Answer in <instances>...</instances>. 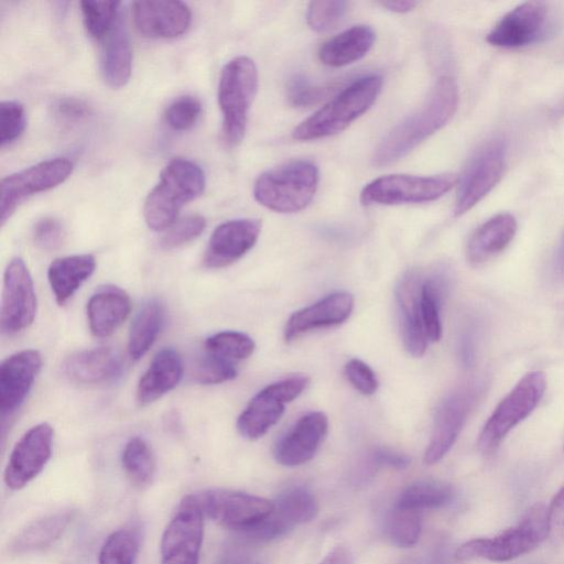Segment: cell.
I'll list each match as a JSON object with an SVG mask.
<instances>
[{"label":"cell","instance_id":"603a6c76","mask_svg":"<svg viewBox=\"0 0 564 564\" xmlns=\"http://www.w3.org/2000/svg\"><path fill=\"white\" fill-rule=\"evenodd\" d=\"M546 13L543 2H523L497 22L487 35V42L505 48H517L531 44L541 34Z\"/></svg>","mask_w":564,"mask_h":564},{"label":"cell","instance_id":"60d3db41","mask_svg":"<svg viewBox=\"0 0 564 564\" xmlns=\"http://www.w3.org/2000/svg\"><path fill=\"white\" fill-rule=\"evenodd\" d=\"M236 364L210 354L200 356L195 366V380L202 384H218L237 377Z\"/></svg>","mask_w":564,"mask_h":564},{"label":"cell","instance_id":"7402d4cb","mask_svg":"<svg viewBox=\"0 0 564 564\" xmlns=\"http://www.w3.org/2000/svg\"><path fill=\"white\" fill-rule=\"evenodd\" d=\"M133 23L147 37L172 39L189 26L192 13L186 3L175 0H141L132 4Z\"/></svg>","mask_w":564,"mask_h":564},{"label":"cell","instance_id":"f907efd6","mask_svg":"<svg viewBox=\"0 0 564 564\" xmlns=\"http://www.w3.org/2000/svg\"><path fill=\"white\" fill-rule=\"evenodd\" d=\"M550 534L564 536V487L554 496L549 508Z\"/></svg>","mask_w":564,"mask_h":564},{"label":"cell","instance_id":"7bdbcfd3","mask_svg":"<svg viewBox=\"0 0 564 564\" xmlns=\"http://www.w3.org/2000/svg\"><path fill=\"white\" fill-rule=\"evenodd\" d=\"M202 112L200 101L191 95L175 98L164 112L165 122L173 130L184 131L192 128Z\"/></svg>","mask_w":564,"mask_h":564},{"label":"cell","instance_id":"f546056e","mask_svg":"<svg viewBox=\"0 0 564 564\" xmlns=\"http://www.w3.org/2000/svg\"><path fill=\"white\" fill-rule=\"evenodd\" d=\"M101 41V76L108 86L122 87L131 75L132 50L127 29L120 18Z\"/></svg>","mask_w":564,"mask_h":564},{"label":"cell","instance_id":"cb8c5ba5","mask_svg":"<svg viewBox=\"0 0 564 564\" xmlns=\"http://www.w3.org/2000/svg\"><path fill=\"white\" fill-rule=\"evenodd\" d=\"M354 310V296L347 292H335L314 304L294 312L284 327V339L292 341L303 334L344 323Z\"/></svg>","mask_w":564,"mask_h":564},{"label":"cell","instance_id":"6da1fadb","mask_svg":"<svg viewBox=\"0 0 564 564\" xmlns=\"http://www.w3.org/2000/svg\"><path fill=\"white\" fill-rule=\"evenodd\" d=\"M458 106V88L452 77L437 79L424 105L393 127L373 153V164L386 166L405 156L431 134L444 127Z\"/></svg>","mask_w":564,"mask_h":564},{"label":"cell","instance_id":"11a10c76","mask_svg":"<svg viewBox=\"0 0 564 564\" xmlns=\"http://www.w3.org/2000/svg\"><path fill=\"white\" fill-rule=\"evenodd\" d=\"M554 272L560 279L564 280V238L555 253Z\"/></svg>","mask_w":564,"mask_h":564},{"label":"cell","instance_id":"2e32d148","mask_svg":"<svg viewBox=\"0 0 564 564\" xmlns=\"http://www.w3.org/2000/svg\"><path fill=\"white\" fill-rule=\"evenodd\" d=\"M53 427L39 423L28 430L12 448L3 480L11 490H20L37 477L51 458Z\"/></svg>","mask_w":564,"mask_h":564},{"label":"cell","instance_id":"5bb4252c","mask_svg":"<svg viewBox=\"0 0 564 564\" xmlns=\"http://www.w3.org/2000/svg\"><path fill=\"white\" fill-rule=\"evenodd\" d=\"M507 147L502 139L484 144L470 160L457 189L454 213L463 215L477 205L502 176Z\"/></svg>","mask_w":564,"mask_h":564},{"label":"cell","instance_id":"30bf717a","mask_svg":"<svg viewBox=\"0 0 564 564\" xmlns=\"http://www.w3.org/2000/svg\"><path fill=\"white\" fill-rule=\"evenodd\" d=\"M457 183L454 174L416 176L390 174L368 183L360 193L364 205L424 203L440 198Z\"/></svg>","mask_w":564,"mask_h":564},{"label":"cell","instance_id":"9a60e30c","mask_svg":"<svg viewBox=\"0 0 564 564\" xmlns=\"http://www.w3.org/2000/svg\"><path fill=\"white\" fill-rule=\"evenodd\" d=\"M36 293L30 271L21 258H13L3 273L0 328L12 336L26 329L34 321Z\"/></svg>","mask_w":564,"mask_h":564},{"label":"cell","instance_id":"f1b7e54d","mask_svg":"<svg viewBox=\"0 0 564 564\" xmlns=\"http://www.w3.org/2000/svg\"><path fill=\"white\" fill-rule=\"evenodd\" d=\"M75 517V510L65 509L41 517L21 529L9 543L15 555L45 550L64 533Z\"/></svg>","mask_w":564,"mask_h":564},{"label":"cell","instance_id":"b9f144b4","mask_svg":"<svg viewBox=\"0 0 564 564\" xmlns=\"http://www.w3.org/2000/svg\"><path fill=\"white\" fill-rule=\"evenodd\" d=\"M347 10L346 1H312L306 10V21L314 31L326 32L344 19Z\"/></svg>","mask_w":564,"mask_h":564},{"label":"cell","instance_id":"7dc6e473","mask_svg":"<svg viewBox=\"0 0 564 564\" xmlns=\"http://www.w3.org/2000/svg\"><path fill=\"white\" fill-rule=\"evenodd\" d=\"M65 239V229L62 223L53 217L40 219L33 228V240L35 245L45 250L58 249Z\"/></svg>","mask_w":564,"mask_h":564},{"label":"cell","instance_id":"4dcf8cb0","mask_svg":"<svg viewBox=\"0 0 564 564\" xmlns=\"http://www.w3.org/2000/svg\"><path fill=\"white\" fill-rule=\"evenodd\" d=\"M95 269L96 259L88 253L66 256L52 261L47 269V280L56 302L59 305L65 304Z\"/></svg>","mask_w":564,"mask_h":564},{"label":"cell","instance_id":"8fae6325","mask_svg":"<svg viewBox=\"0 0 564 564\" xmlns=\"http://www.w3.org/2000/svg\"><path fill=\"white\" fill-rule=\"evenodd\" d=\"M306 376L295 375L260 390L237 420V430L248 440L262 437L284 413L285 404L296 399L307 387Z\"/></svg>","mask_w":564,"mask_h":564},{"label":"cell","instance_id":"8d00e7d4","mask_svg":"<svg viewBox=\"0 0 564 564\" xmlns=\"http://www.w3.org/2000/svg\"><path fill=\"white\" fill-rule=\"evenodd\" d=\"M140 550L137 528L124 527L112 531L104 541L98 564H134Z\"/></svg>","mask_w":564,"mask_h":564},{"label":"cell","instance_id":"d590c367","mask_svg":"<svg viewBox=\"0 0 564 564\" xmlns=\"http://www.w3.org/2000/svg\"><path fill=\"white\" fill-rule=\"evenodd\" d=\"M454 497L451 485L438 480H417L406 486L395 505L412 509H436L446 506Z\"/></svg>","mask_w":564,"mask_h":564},{"label":"cell","instance_id":"4316f807","mask_svg":"<svg viewBox=\"0 0 564 564\" xmlns=\"http://www.w3.org/2000/svg\"><path fill=\"white\" fill-rule=\"evenodd\" d=\"M184 372L180 354L172 347L158 351L137 387V400L147 405L173 390Z\"/></svg>","mask_w":564,"mask_h":564},{"label":"cell","instance_id":"83f0119b","mask_svg":"<svg viewBox=\"0 0 564 564\" xmlns=\"http://www.w3.org/2000/svg\"><path fill=\"white\" fill-rule=\"evenodd\" d=\"M517 232V220L508 214H498L471 235L466 249L469 263L478 265L500 253L512 241Z\"/></svg>","mask_w":564,"mask_h":564},{"label":"cell","instance_id":"f35d334b","mask_svg":"<svg viewBox=\"0 0 564 564\" xmlns=\"http://www.w3.org/2000/svg\"><path fill=\"white\" fill-rule=\"evenodd\" d=\"M256 348L253 339L245 333L224 330L205 340V351L217 355L232 362L249 358Z\"/></svg>","mask_w":564,"mask_h":564},{"label":"cell","instance_id":"ba28073f","mask_svg":"<svg viewBox=\"0 0 564 564\" xmlns=\"http://www.w3.org/2000/svg\"><path fill=\"white\" fill-rule=\"evenodd\" d=\"M195 496L204 516L242 534L259 525L273 510V501L237 490L208 489Z\"/></svg>","mask_w":564,"mask_h":564},{"label":"cell","instance_id":"484cf974","mask_svg":"<svg viewBox=\"0 0 564 564\" xmlns=\"http://www.w3.org/2000/svg\"><path fill=\"white\" fill-rule=\"evenodd\" d=\"M131 300L126 291L116 285L99 288L86 306L88 325L96 337H108L128 318Z\"/></svg>","mask_w":564,"mask_h":564},{"label":"cell","instance_id":"8992f818","mask_svg":"<svg viewBox=\"0 0 564 564\" xmlns=\"http://www.w3.org/2000/svg\"><path fill=\"white\" fill-rule=\"evenodd\" d=\"M257 87L258 72L250 57L237 56L221 69L218 104L223 113L221 138L227 147L242 141Z\"/></svg>","mask_w":564,"mask_h":564},{"label":"cell","instance_id":"836d02e7","mask_svg":"<svg viewBox=\"0 0 564 564\" xmlns=\"http://www.w3.org/2000/svg\"><path fill=\"white\" fill-rule=\"evenodd\" d=\"M448 288V278L444 270H434L424 276L421 289V316L429 341L442 337L441 306Z\"/></svg>","mask_w":564,"mask_h":564},{"label":"cell","instance_id":"d6986e66","mask_svg":"<svg viewBox=\"0 0 564 564\" xmlns=\"http://www.w3.org/2000/svg\"><path fill=\"white\" fill-rule=\"evenodd\" d=\"M261 221L242 218L225 221L213 231L203 263L209 269L230 265L243 257L257 242Z\"/></svg>","mask_w":564,"mask_h":564},{"label":"cell","instance_id":"3957f363","mask_svg":"<svg viewBox=\"0 0 564 564\" xmlns=\"http://www.w3.org/2000/svg\"><path fill=\"white\" fill-rule=\"evenodd\" d=\"M379 75L362 76L344 88L336 97L302 121L293 131L300 141L317 140L337 134L366 112L380 94Z\"/></svg>","mask_w":564,"mask_h":564},{"label":"cell","instance_id":"277c9868","mask_svg":"<svg viewBox=\"0 0 564 564\" xmlns=\"http://www.w3.org/2000/svg\"><path fill=\"white\" fill-rule=\"evenodd\" d=\"M319 181L318 167L308 160L290 161L262 173L253 186V196L276 213H296L313 199Z\"/></svg>","mask_w":564,"mask_h":564},{"label":"cell","instance_id":"816d5d0a","mask_svg":"<svg viewBox=\"0 0 564 564\" xmlns=\"http://www.w3.org/2000/svg\"><path fill=\"white\" fill-rule=\"evenodd\" d=\"M372 460L376 465L389 466L398 469L405 468L410 463L409 457L388 449H379L375 452Z\"/></svg>","mask_w":564,"mask_h":564},{"label":"cell","instance_id":"5b68a950","mask_svg":"<svg viewBox=\"0 0 564 564\" xmlns=\"http://www.w3.org/2000/svg\"><path fill=\"white\" fill-rule=\"evenodd\" d=\"M549 534L547 508L535 505L517 525L494 538L474 539L462 544L455 558L458 562L475 558L507 562L536 549Z\"/></svg>","mask_w":564,"mask_h":564},{"label":"cell","instance_id":"e575fe53","mask_svg":"<svg viewBox=\"0 0 564 564\" xmlns=\"http://www.w3.org/2000/svg\"><path fill=\"white\" fill-rule=\"evenodd\" d=\"M121 465L129 482L137 489L148 488L154 479L156 463L149 444L141 437H131L123 446Z\"/></svg>","mask_w":564,"mask_h":564},{"label":"cell","instance_id":"74e56055","mask_svg":"<svg viewBox=\"0 0 564 564\" xmlns=\"http://www.w3.org/2000/svg\"><path fill=\"white\" fill-rule=\"evenodd\" d=\"M384 532L397 546L411 547L415 545L421 534L419 511L394 505L386 516Z\"/></svg>","mask_w":564,"mask_h":564},{"label":"cell","instance_id":"d6a6232c","mask_svg":"<svg viewBox=\"0 0 564 564\" xmlns=\"http://www.w3.org/2000/svg\"><path fill=\"white\" fill-rule=\"evenodd\" d=\"M165 321L163 304L155 299L145 302L129 330L128 352L133 360L142 358L156 340Z\"/></svg>","mask_w":564,"mask_h":564},{"label":"cell","instance_id":"f6af8a7d","mask_svg":"<svg viewBox=\"0 0 564 564\" xmlns=\"http://www.w3.org/2000/svg\"><path fill=\"white\" fill-rule=\"evenodd\" d=\"M24 127V107L18 101H2L0 104V145L3 148L18 139Z\"/></svg>","mask_w":564,"mask_h":564},{"label":"cell","instance_id":"1f68e13d","mask_svg":"<svg viewBox=\"0 0 564 564\" xmlns=\"http://www.w3.org/2000/svg\"><path fill=\"white\" fill-rule=\"evenodd\" d=\"M375 31L368 25H355L325 42L319 51L321 62L341 67L362 58L373 45Z\"/></svg>","mask_w":564,"mask_h":564},{"label":"cell","instance_id":"44dd1931","mask_svg":"<svg viewBox=\"0 0 564 564\" xmlns=\"http://www.w3.org/2000/svg\"><path fill=\"white\" fill-rule=\"evenodd\" d=\"M42 367V356L35 349H24L6 358L0 366L1 416H12L33 387Z\"/></svg>","mask_w":564,"mask_h":564},{"label":"cell","instance_id":"d4e9b609","mask_svg":"<svg viewBox=\"0 0 564 564\" xmlns=\"http://www.w3.org/2000/svg\"><path fill=\"white\" fill-rule=\"evenodd\" d=\"M64 375L76 383L99 384L117 380L122 372L119 355L109 347L76 351L62 366Z\"/></svg>","mask_w":564,"mask_h":564},{"label":"cell","instance_id":"9c48e42d","mask_svg":"<svg viewBox=\"0 0 564 564\" xmlns=\"http://www.w3.org/2000/svg\"><path fill=\"white\" fill-rule=\"evenodd\" d=\"M203 539L204 513L195 494L186 495L161 536V564H198Z\"/></svg>","mask_w":564,"mask_h":564},{"label":"cell","instance_id":"7a4b0ae2","mask_svg":"<svg viewBox=\"0 0 564 564\" xmlns=\"http://www.w3.org/2000/svg\"><path fill=\"white\" fill-rule=\"evenodd\" d=\"M204 187L205 174L198 164L184 158L171 160L144 200L148 227L155 231L169 229L182 207L198 197Z\"/></svg>","mask_w":564,"mask_h":564},{"label":"cell","instance_id":"bcb514c9","mask_svg":"<svg viewBox=\"0 0 564 564\" xmlns=\"http://www.w3.org/2000/svg\"><path fill=\"white\" fill-rule=\"evenodd\" d=\"M328 88L313 85L303 75L291 76L286 84V96L291 105L306 107L319 101L326 95Z\"/></svg>","mask_w":564,"mask_h":564},{"label":"cell","instance_id":"681fc988","mask_svg":"<svg viewBox=\"0 0 564 564\" xmlns=\"http://www.w3.org/2000/svg\"><path fill=\"white\" fill-rule=\"evenodd\" d=\"M54 115L64 121H78L87 117L90 112L88 105L74 97H63L53 105Z\"/></svg>","mask_w":564,"mask_h":564},{"label":"cell","instance_id":"ee69618b","mask_svg":"<svg viewBox=\"0 0 564 564\" xmlns=\"http://www.w3.org/2000/svg\"><path fill=\"white\" fill-rule=\"evenodd\" d=\"M206 220L202 215H188L176 220L163 235L161 246L164 249H174L196 239L205 229Z\"/></svg>","mask_w":564,"mask_h":564},{"label":"cell","instance_id":"db71d44e","mask_svg":"<svg viewBox=\"0 0 564 564\" xmlns=\"http://www.w3.org/2000/svg\"><path fill=\"white\" fill-rule=\"evenodd\" d=\"M386 9L397 12L404 13L413 10L416 6V1H384L380 3Z\"/></svg>","mask_w":564,"mask_h":564},{"label":"cell","instance_id":"e0dca14e","mask_svg":"<svg viewBox=\"0 0 564 564\" xmlns=\"http://www.w3.org/2000/svg\"><path fill=\"white\" fill-rule=\"evenodd\" d=\"M317 513L318 502L314 494L306 487L292 486L278 496L269 517L245 535L258 542L270 541L297 524L314 520Z\"/></svg>","mask_w":564,"mask_h":564},{"label":"cell","instance_id":"ffe728a7","mask_svg":"<svg viewBox=\"0 0 564 564\" xmlns=\"http://www.w3.org/2000/svg\"><path fill=\"white\" fill-rule=\"evenodd\" d=\"M423 272L409 270L395 288V302L403 345L413 357L425 354L427 338L421 316V289Z\"/></svg>","mask_w":564,"mask_h":564},{"label":"cell","instance_id":"c3c4849f","mask_svg":"<svg viewBox=\"0 0 564 564\" xmlns=\"http://www.w3.org/2000/svg\"><path fill=\"white\" fill-rule=\"evenodd\" d=\"M345 375L350 384L365 395H371L378 389L379 382L373 370L360 359H350L345 365Z\"/></svg>","mask_w":564,"mask_h":564},{"label":"cell","instance_id":"f5cc1de1","mask_svg":"<svg viewBox=\"0 0 564 564\" xmlns=\"http://www.w3.org/2000/svg\"><path fill=\"white\" fill-rule=\"evenodd\" d=\"M319 564H352V555L347 546L336 545Z\"/></svg>","mask_w":564,"mask_h":564},{"label":"cell","instance_id":"7c38bea8","mask_svg":"<svg viewBox=\"0 0 564 564\" xmlns=\"http://www.w3.org/2000/svg\"><path fill=\"white\" fill-rule=\"evenodd\" d=\"M73 169V162L68 159L54 158L3 177L0 183L1 226L25 198L63 183L72 174Z\"/></svg>","mask_w":564,"mask_h":564},{"label":"cell","instance_id":"ac0fdd59","mask_svg":"<svg viewBox=\"0 0 564 564\" xmlns=\"http://www.w3.org/2000/svg\"><path fill=\"white\" fill-rule=\"evenodd\" d=\"M328 431V419L319 411L301 416L275 443L274 459L283 466L295 467L311 460Z\"/></svg>","mask_w":564,"mask_h":564},{"label":"cell","instance_id":"52a82bcc","mask_svg":"<svg viewBox=\"0 0 564 564\" xmlns=\"http://www.w3.org/2000/svg\"><path fill=\"white\" fill-rule=\"evenodd\" d=\"M545 389L546 378L542 371L524 375L484 425L478 438L479 449L484 454L494 452L505 436L535 409Z\"/></svg>","mask_w":564,"mask_h":564},{"label":"cell","instance_id":"ab89813d","mask_svg":"<svg viewBox=\"0 0 564 564\" xmlns=\"http://www.w3.org/2000/svg\"><path fill=\"white\" fill-rule=\"evenodd\" d=\"M119 2L85 0L80 2L83 21L87 33L102 40L115 26L119 19Z\"/></svg>","mask_w":564,"mask_h":564},{"label":"cell","instance_id":"4fadbf2b","mask_svg":"<svg viewBox=\"0 0 564 564\" xmlns=\"http://www.w3.org/2000/svg\"><path fill=\"white\" fill-rule=\"evenodd\" d=\"M482 391V382H469L449 394L436 410L434 427L424 453V463H438L453 447Z\"/></svg>","mask_w":564,"mask_h":564}]
</instances>
